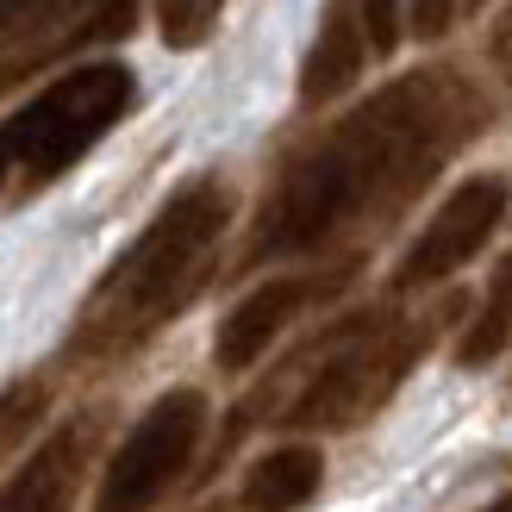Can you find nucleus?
Masks as SVG:
<instances>
[{"label":"nucleus","instance_id":"nucleus-1","mask_svg":"<svg viewBox=\"0 0 512 512\" xmlns=\"http://www.w3.org/2000/svg\"><path fill=\"white\" fill-rule=\"evenodd\" d=\"M481 125L488 100L456 69H419L388 82L275 175L250 232V263L313 256L350 238L356 225L394 219Z\"/></svg>","mask_w":512,"mask_h":512},{"label":"nucleus","instance_id":"nucleus-2","mask_svg":"<svg viewBox=\"0 0 512 512\" xmlns=\"http://www.w3.org/2000/svg\"><path fill=\"white\" fill-rule=\"evenodd\" d=\"M238 200L219 175H194L188 188H175L150 225L119 250V263L100 275L88 294L82 319H75V356L88 363H113V356L150 344L157 331L200 294L213 256L232 232Z\"/></svg>","mask_w":512,"mask_h":512},{"label":"nucleus","instance_id":"nucleus-3","mask_svg":"<svg viewBox=\"0 0 512 512\" xmlns=\"http://www.w3.org/2000/svg\"><path fill=\"white\" fill-rule=\"evenodd\" d=\"M425 344H431V319L350 313V319L331 325L319 344H306L269 394H256L244 406L232 438L256 413H269L288 431H350V425H363L394 400L406 369L425 356Z\"/></svg>","mask_w":512,"mask_h":512},{"label":"nucleus","instance_id":"nucleus-4","mask_svg":"<svg viewBox=\"0 0 512 512\" xmlns=\"http://www.w3.org/2000/svg\"><path fill=\"white\" fill-rule=\"evenodd\" d=\"M132 69L125 63H75L50 88H38L25 107L0 125V144L13 157V175L25 194L50 188L63 169H75L88 150L132 113Z\"/></svg>","mask_w":512,"mask_h":512},{"label":"nucleus","instance_id":"nucleus-5","mask_svg":"<svg viewBox=\"0 0 512 512\" xmlns=\"http://www.w3.org/2000/svg\"><path fill=\"white\" fill-rule=\"evenodd\" d=\"M200 444H207V394L200 388L157 394L100 469L94 512H150L157 500H169V488L194 469Z\"/></svg>","mask_w":512,"mask_h":512},{"label":"nucleus","instance_id":"nucleus-6","mask_svg":"<svg viewBox=\"0 0 512 512\" xmlns=\"http://www.w3.org/2000/svg\"><path fill=\"white\" fill-rule=\"evenodd\" d=\"M506 200H512V188L500 175H469V182H456L444 194V207L425 219V232L406 244V256L394 263V294H425V288H438V281H450L463 263H475L481 244L500 232Z\"/></svg>","mask_w":512,"mask_h":512},{"label":"nucleus","instance_id":"nucleus-7","mask_svg":"<svg viewBox=\"0 0 512 512\" xmlns=\"http://www.w3.org/2000/svg\"><path fill=\"white\" fill-rule=\"evenodd\" d=\"M350 269H300V275H269L219 319V338H213V369L219 375H244L269 356V344L288 331L313 300H325L331 288H344Z\"/></svg>","mask_w":512,"mask_h":512},{"label":"nucleus","instance_id":"nucleus-8","mask_svg":"<svg viewBox=\"0 0 512 512\" xmlns=\"http://www.w3.org/2000/svg\"><path fill=\"white\" fill-rule=\"evenodd\" d=\"M132 19H138V0H57V7H44L38 19H25L19 32H7V44H0V88L25 82V75L44 69V63L75 57L82 44L125 38Z\"/></svg>","mask_w":512,"mask_h":512},{"label":"nucleus","instance_id":"nucleus-9","mask_svg":"<svg viewBox=\"0 0 512 512\" xmlns=\"http://www.w3.org/2000/svg\"><path fill=\"white\" fill-rule=\"evenodd\" d=\"M94 438H100V413H82V419L57 425L7 481H0V512H75Z\"/></svg>","mask_w":512,"mask_h":512},{"label":"nucleus","instance_id":"nucleus-10","mask_svg":"<svg viewBox=\"0 0 512 512\" xmlns=\"http://www.w3.org/2000/svg\"><path fill=\"white\" fill-rule=\"evenodd\" d=\"M363 63H369V32H363L356 0H325L319 38L300 63V107H331L338 94H350Z\"/></svg>","mask_w":512,"mask_h":512},{"label":"nucleus","instance_id":"nucleus-11","mask_svg":"<svg viewBox=\"0 0 512 512\" xmlns=\"http://www.w3.org/2000/svg\"><path fill=\"white\" fill-rule=\"evenodd\" d=\"M325 481L319 444H275L238 481V512H300Z\"/></svg>","mask_w":512,"mask_h":512},{"label":"nucleus","instance_id":"nucleus-12","mask_svg":"<svg viewBox=\"0 0 512 512\" xmlns=\"http://www.w3.org/2000/svg\"><path fill=\"white\" fill-rule=\"evenodd\" d=\"M506 344H512V250L494 263L475 319L463 325V338H456V363H463V369H488Z\"/></svg>","mask_w":512,"mask_h":512},{"label":"nucleus","instance_id":"nucleus-13","mask_svg":"<svg viewBox=\"0 0 512 512\" xmlns=\"http://www.w3.org/2000/svg\"><path fill=\"white\" fill-rule=\"evenodd\" d=\"M225 0H157V32L169 50H200L219 32Z\"/></svg>","mask_w":512,"mask_h":512},{"label":"nucleus","instance_id":"nucleus-14","mask_svg":"<svg viewBox=\"0 0 512 512\" xmlns=\"http://www.w3.org/2000/svg\"><path fill=\"white\" fill-rule=\"evenodd\" d=\"M356 13H363V32H369V57H394L400 50V0H356Z\"/></svg>","mask_w":512,"mask_h":512},{"label":"nucleus","instance_id":"nucleus-15","mask_svg":"<svg viewBox=\"0 0 512 512\" xmlns=\"http://www.w3.org/2000/svg\"><path fill=\"white\" fill-rule=\"evenodd\" d=\"M488 0H413V38H444L456 19L481 13Z\"/></svg>","mask_w":512,"mask_h":512},{"label":"nucleus","instance_id":"nucleus-16","mask_svg":"<svg viewBox=\"0 0 512 512\" xmlns=\"http://www.w3.org/2000/svg\"><path fill=\"white\" fill-rule=\"evenodd\" d=\"M44 7H57V0H0V38H7V32H19L25 19H38Z\"/></svg>","mask_w":512,"mask_h":512},{"label":"nucleus","instance_id":"nucleus-17","mask_svg":"<svg viewBox=\"0 0 512 512\" xmlns=\"http://www.w3.org/2000/svg\"><path fill=\"white\" fill-rule=\"evenodd\" d=\"M488 50H494V63L512 75V7L500 13V25H494V38H488Z\"/></svg>","mask_w":512,"mask_h":512},{"label":"nucleus","instance_id":"nucleus-18","mask_svg":"<svg viewBox=\"0 0 512 512\" xmlns=\"http://www.w3.org/2000/svg\"><path fill=\"white\" fill-rule=\"evenodd\" d=\"M13 182V157H7V144H0V188Z\"/></svg>","mask_w":512,"mask_h":512},{"label":"nucleus","instance_id":"nucleus-19","mask_svg":"<svg viewBox=\"0 0 512 512\" xmlns=\"http://www.w3.org/2000/svg\"><path fill=\"white\" fill-rule=\"evenodd\" d=\"M200 512H238V506H225V500H219V506H200Z\"/></svg>","mask_w":512,"mask_h":512},{"label":"nucleus","instance_id":"nucleus-20","mask_svg":"<svg viewBox=\"0 0 512 512\" xmlns=\"http://www.w3.org/2000/svg\"><path fill=\"white\" fill-rule=\"evenodd\" d=\"M494 512H512V500H506V506H494Z\"/></svg>","mask_w":512,"mask_h":512}]
</instances>
